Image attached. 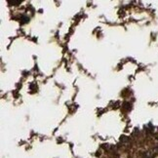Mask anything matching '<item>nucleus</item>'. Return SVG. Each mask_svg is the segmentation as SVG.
Returning a JSON list of instances; mask_svg holds the SVG:
<instances>
[]
</instances>
